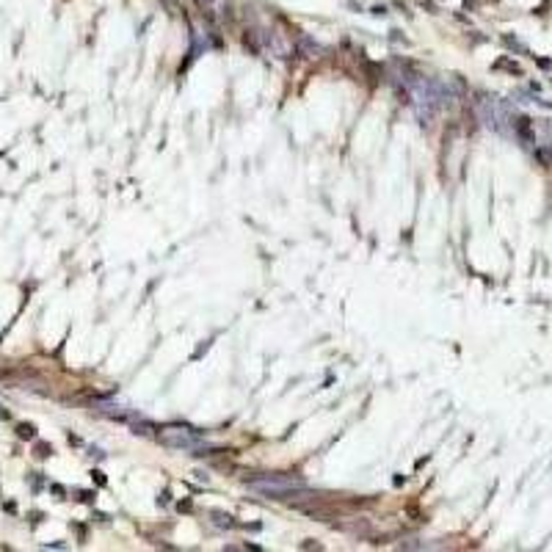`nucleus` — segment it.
<instances>
[{
	"mask_svg": "<svg viewBox=\"0 0 552 552\" xmlns=\"http://www.w3.org/2000/svg\"><path fill=\"white\" fill-rule=\"evenodd\" d=\"M246 486L251 492H260L265 497H290L296 492H304V481L298 478H287V475H265V478H254V481H246Z\"/></svg>",
	"mask_w": 552,
	"mask_h": 552,
	"instance_id": "1",
	"label": "nucleus"
},
{
	"mask_svg": "<svg viewBox=\"0 0 552 552\" xmlns=\"http://www.w3.org/2000/svg\"><path fill=\"white\" fill-rule=\"evenodd\" d=\"M158 439H160L163 445L174 447V450H199V447L207 445L204 436H199L196 431H191L185 425H166V428L158 431Z\"/></svg>",
	"mask_w": 552,
	"mask_h": 552,
	"instance_id": "2",
	"label": "nucleus"
}]
</instances>
